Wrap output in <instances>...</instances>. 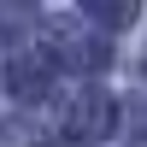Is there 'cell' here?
I'll return each mask as SVG.
<instances>
[{
	"label": "cell",
	"mask_w": 147,
	"mask_h": 147,
	"mask_svg": "<svg viewBox=\"0 0 147 147\" xmlns=\"http://www.w3.org/2000/svg\"><path fill=\"white\" fill-rule=\"evenodd\" d=\"M88 18H100L106 30H118V24L136 18V0H88Z\"/></svg>",
	"instance_id": "1"
},
{
	"label": "cell",
	"mask_w": 147,
	"mask_h": 147,
	"mask_svg": "<svg viewBox=\"0 0 147 147\" xmlns=\"http://www.w3.org/2000/svg\"><path fill=\"white\" fill-rule=\"evenodd\" d=\"M106 124V100H82V112H77V129H100Z\"/></svg>",
	"instance_id": "2"
}]
</instances>
